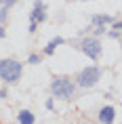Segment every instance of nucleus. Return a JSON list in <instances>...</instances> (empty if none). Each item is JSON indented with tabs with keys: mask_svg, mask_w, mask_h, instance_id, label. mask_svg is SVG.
I'll use <instances>...</instances> for the list:
<instances>
[{
	"mask_svg": "<svg viewBox=\"0 0 122 124\" xmlns=\"http://www.w3.org/2000/svg\"><path fill=\"white\" fill-rule=\"evenodd\" d=\"M30 21H36V23L46 21V7H44L42 0H36L34 2V11L30 13Z\"/></svg>",
	"mask_w": 122,
	"mask_h": 124,
	"instance_id": "39448f33",
	"label": "nucleus"
},
{
	"mask_svg": "<svg viewBox=\"0 0 122 124\" xmlns=\"http://www.w3.org/2000/svg\"><path fill=\"white\" fill-rule=\"evenodd\" d=\"M7 97V88H0V99H4Z\"/></svg>",
	"mask_w": 122,
	"mask_h": 124,
	"instance_id": "f3484780",
	"label": "nucleus"
},
{
	"mask_svg": "<svg viewBox=\"0 0 122 124\" xmlns=\"http://www.w3.org/2000/svg\"><path fill=\"white\" fill-rule=\"evenodd\" d=\"M78 86H82V88H93V86L101 80V67L97 65H89L84 67L82 72L78 74Z\"/></svg>",
	"mask_w": 122,
	"mask_h": 124,
	"instance_id": "7ed1b4c3",
	"label": "nucleus"
},
{
	"mask_svg": "<svg viewBox=\"0 0 122 124\" xmlns=\"http://www.w3.org/2000/svg\"><path fill=\"white\" fill-rule=\"evenodd\" d=\"M44 105H46V109H53V99H49V101H46Z\"/></svg>",
	"mask_w": 122,
	"mask_h": 124,
	"instance_id": "dca6fc26",
	"label": "nucleus"
},
{
	"mask_svg": "<svg viewBox=\"0 0 122 124\" xmlns=\"http://www.w3.org/2000/svg\"><path fill=\"white\" fill-rule=\"evenodd\" d=\"M17 122H19V124H34V122H36V118H34V114L30 109H21L19 116H17Z\"/></svg>",
	"mask_w": 122,
	"mask_h": 124,
	"instance_id": "0eeeda50",
	"label": "nucleus"
},
{
	"mask_svg": "<svg viewBox=\"0 0 122 124\" xmlns=\"http://www.w3.org/2000/svg\"><path fill=\"white\" fill-rule=\"evenodd\" d=\"M99 122L101 124H112L114 122V118H116V109L112 107V105H105V107H101L99 109Z\"/></svg>",
	"mask_w": 122,
	"mask_h": 124,
	"instance_id": "423d86ee",
	"label": "nucleus"
},
{
	"mask_svg": "<svg viewBox=\"0 0 122 124\" xmlns=\"http://www.w3.org/2000/svg\"><path fill=\"white\" fill-rule=\"evenodd\" d=\"M112 25H114V30H116V32H122V21H114Z\"/></svg>",
	"mask_w": 122,
	"mask_h": 124,
	"instance_id": "2eb2a0df",
	"label": "nucleus"
},
{
	"mask_svg": "<svg viewBox=\"0 0 122 124\" xmlns=\"http://www.w3.org/2000/svg\"><path fill=\"white\" fill-rule=\"evenodd\" d=\"M4 36H7V32H4V27L0 25V38H4Z\"/></svg>",
	"mask_w": 122,
	"mask_h": 124,
	"instance_id": "a211bd4d",
	"label": "nucleus"
},
{
	"mask_svg": "<svg viewBox=\"0 0 122 124\" xmlns=\"http://www.w3.org/2000/svg\"><path fill=\"white\" fill-rule=\"evenodd\" d=\"M74 91H76V86H74V82H72L70 78H65V76L53 78V82H51L53 97H57V99H72L74 97Z\"/></svg>",
	"mask_w": 122,
	"mask_h": 124,
	"instance_id": "f03ea898",
	"label": "nucleus"
},
{
	"mask_svg": "<svg viewBox=\"0 0 122 124\" xmlns=\"http://www.w3.org/2000/svg\"><path fill=\"white\" fill-rule=\"evenodd\" d=\"M7 19H8V8L2 7L0 8V23H7Z\"/></svg>",
	"mask_w": 122,
	"mask_h": 124,
	"instance_id": "9b49d317",
	"label": "nucleus"
},
{
	"mask_svg": "<svg viewBox=\"0 0 122 124\" xmlns=\"http://www.w3.org/2000/svg\"><path fill=\"white\" fill-rule=\"evenodd\" d=\"M40 61H42V57H40V55H36V53H32V55L27 57V63H32V65H38Z\"/></svg>",
	"mask_w": 122,
	"mask_h": 124,
	"instance_id": "9d476101",
	"label": "nucleus"
},
{
	"mask_svg": "<svg viewBox=\"0 0 122 124\" xmlns=\"http://www.w3.org/2000/svg\"><path fill=\"white\" fill-rule=\"evenodd\" d=\"M36 30H38V23L36 21H30V34H34Z\"/></svg>",
	"mask_w": 122,
	"mask_h": 124,
	"instance_id": "4468645a",
	"label": "nucleus"
},
{
	"mask_svg": "<svg viewBox=\"0 0 122 124\" xmlns=\"http://www.w3.org/2000/svg\"><path fill=\"white\" fill-rule=\"evenodd\" d=\"M23 74V63H19L17 59H2L0 61V78L7 84H15Z\"/></svg>",
	"mask_w": 122,
	"mask_h": 124,
	"instance_id": "f257e3e1",
	"label": "nucleus"
},
{
	"mask_svg": "<svg viewBox=\"0 0 122 124\" xmlns=\"http://www.w3.org/2000/svg\"><path fill=\"white\" fill-rule=\"evenodd\" d=\"M80 51L86 55L89 59H93V61H97V59L101 57V42L97 38H93V36H89V38H84L82 42H80Z\"/></svg>",
	"mask_w": 122,
	"mask_h": 124,
	"instance_id": "20e7f679",
	"label": "nucleus"
},
{
	"mask_svg": "<svg viewBox=\"0 0 122 124\" xmlns=\"http://www.w3.org/2000/svg\"><path fill=\"white\" fill-rule=\"evenodd\" d=\"M114 17H109V15H95L93 19H90V23L93 25H107V23H114Z\"/></svg>",
	"mask_w": 122,
	"mask_h": 124,
	"instance_id": "6e6552de",
	"label": "nucleus"
},
{
	"mask_svg": "<svg viewBox=\"0 0 122 124\" xmlns=\"http://www.w3.org/2000/svg\"><path fill=\"white\" fill-rule=\"evenodd\" d=\"M65 40L61 38V36H57V38H53L51 42H49V44L44 46V55H53V53H55V48H57L59 44H63Z\"/></svg>",
	"mask_w": 122,
	"mask_h": 124,
	"instance_id": "1a4fd4ad",
	"label": "nucleus"
},
{
	"mask_svg": "<svg viewBox=\"0 0 122 124\" xmlns=\"http://www.w3.org/2000/svg\"><path fill=\"white\" fill-rule=\"evenodd\" d=\"M95 34H97V36L105 34V25H95Z\"/></svg>",
	"mask_w": 122,
	"mask_h": 124,
	"instance_id": "ddd939ff",
	"label": "nucleus"
},
{
	"mask_svg": "<svg viewBox=\"0 0 122 124\" xmlns=\"http://www.w3.org/2000/svg\"><path fill=\"white\" fill-rule=\"evenodd\" d=\"M15 4H17V0H0V7H7V8L15 7Z\"/></svg>",
	"mask_w": 122,
	"mask_h": 124,
	"instance_id": "f8f14e48",
	"label": "nucleus"
}]
</instances>
